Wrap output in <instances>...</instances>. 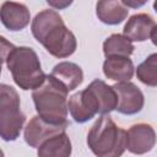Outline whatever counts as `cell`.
Instances as JSON below:
<instances>
[{
	"instance_id": "obj_1",
	"label": "cell",
	"mask_w": 157,
	"mask_h": 157,
	"mask_svg": "<svg viewBox=\"0 0 157 157\" xmlns=\"http://www.w3.org/2000/svg\"><path fill=\"white\" fill-rule=\"evenodd\" d=\"M31 31L36 40L58 59L72 55L77 48L75 34L65 26L63 17L55 10L38 12L32 20Z\"/></svg>"
},
{
	"instance_id": "obj_2",
	"label": "cell",
	"mask_w": 157,
	"mask_h": 157,
	"mask_svg": "<svg viewBox=\"0 0 157 157\" xmlns=\"http://www.w3.org/2000/svg\"><path fill=\"white\" fill-rule=\"evenodd\" d=\"M87 145L96 157H121L126 150V131L109 115H101L87 134Z\"/></svg>"
},
{
	"instance_id": "obj_3",
	"label": "cell",
	"mask_w": 157,
	"mask_h": 157,
	"mask_svg": "<svg viewBox=\"0 0 157 157\" xmlns=\"http://www.w3.org/2000/svg\"><path fill=\"white\" fill-rule=\"evenodd\" d=\"M67 91L49 75L40 87L32 92L38 117L50 124H67Z\"/></svg>"
},
{
	"instance_id": "obj_4",
	"label": "cell",
	"mask_w": 157,
	"mask_h": 157,
	"mask_svg": "<svg viewBox=\"0 0 157 157\" xmlns=\"http://www.w3.org/2000/svg\"><path fill=\"white\" fill-rule=\"evenodd\" d=\"M6 65L15 83L25 91H34L45 81L39 58L29 47H16L7 56Z\"/></svg>"
},
{
	"instance_id": "obj_5",
	"label": "cell",
	"mask_w": 157,
	"mask_h": 157,
	"mask_svg": "<svg viewBox=\"0 0 157 157\" xmlns=\"http://www.w3.org/2000/svg\"><path fill=\"white\" fill-rule=\"evenodd\" d=\"M112 87L114 88L118 98L115 110L125 115H134L141 112L145 104V97L135 83L130 81L117 82Z\"/></svg>"
},
{
	"instance_id": "obj_6",
	"label": "cell",
	"mask_w": 157,
	"mask_h": 157,
	"mask_svg": "<svg viewBox=\"0 0 157 157\" xmlns=\"http://www.w3.org/2000/svg\"><path fill=\"white\" fill-rule=\"evenodd\" d=\"M67 112L76 123L83 124L94 118L96 114H99V107L92 91L86 87L69 97Z\"/></svg>"
},
{
	"instance_id": "obj_7",
	"label": "cell",
	"mask_w": 157,
	"mask_h": 157,
	"mask_svg": "<svg viewBox=\"0 0 157 157\" xmlns=\"http://www.w3.org/2000/svg\"><path fill=\"white\" fill-rule=\"evenodd\" d=\"M156 32L157 26L155 20L145 12L132 15L124 26L123 36L126 37L130 42H145L152 39L156 43Z\"/></svg>"
},
{
	"instance_id": "obj_8",
	"label": "cell",
	"mask_w": 157,
	"mask_h": 157,
	"mask_svg": "<svg viewBox=\"0 0 157 157\" xmlns=\"http://www.w3.org/2000/svg\"><path fill=\"white\" fill-rule=\"evenodd\" d=\"M66 126H67V124H61V125L50 124V123L40 119L38 115H34L27 123L25 131H23V137H25V141L27 145H29L31 147L38 148L49 137H52L56 134L64 132Z\"/></svg>"
},
{
	"instance_id": "obj_9",
	"label": "cell",
	"mask_w": 157,
	"mask_h": 157,
	"mask_svg": "<svg viewBox=\"0 0 157 157\" xmlns=\"http://www.w3.org/2000/svg\"><path fill=\"white\" fill-rule=\"evenodd\" d=\"M156 144V132L152 125L139 123L130 126L126 131V148L134 155L150 152Z\"/></svg>"
},
{
	"instance_id": "obj_10",
	"label": "cell",
	"mask_w": 157,
	"mask_h": 157,
	"mask_svg": "<svg viewBox=\"0 0 157 157\" xmlns=\"http://www.w3.org/2000/svg\"><path fill=\"white\" fill-rule=\"evenodd\" d=\"M31 13L25 4L5 1L0 6V21L9 31L17 32L26 28L29 23Z\"/></svg>"
},
{
	"instance_id": "obj_11",
	"label": "cell",
	"mask_w": 157,
	"mask_h": 157,
	"mask_svg": "<svg viewBox=\"0 0 157 157\" xmlns=\"http://www.w3.org/2000/svg\"><path fill=\"white\" fill-rule=\"evenodd\" d=\"M49 76L54 78L59 85H61L67 92L77 88L83 81L82 69L71 61H61L56 64Z\"/></svg>"
},
{
	"instance_id": "obj_12",
	"label": "cell",
	"mask_w": 157,
	"mask_h": 157,
	"mask_svg": "<svg viewBox=\"0 0 157 157\" xmlns=\"http://www.w3.org/2000/svg\"><path fill=\"white\" fill-rule=\"evenodd\" d=\"M26 115L20 108L0 110V137L4 141H15L21 134Z\"/></svg>"
},
{
	"instance_id": "obj_13",
	"label": "cell",
	"mask_w": 157,
	"mask_h": 157,
	"mask_svg": "<svg viewBox=\"0 0 157 157\" xmlns=\"http://www.w3.org/2000/svg\"><path fill=\"white\" fill-rule=\"evenodd\" d=\"M128 13L129 9L118 0H102L96 5V15L104 25H119L128 17Z\"/></svg>"
},
{
	"instance_id": "obj_14",
	"label": "cell",
	"mask_w": 157,
	"mask_h": 157,
	"mask_svg": "<svg viewBox=\"0 0 157 157\" xmlns=\"http://www.w3.org/2000/svg\"><path fill=\"white\" fill-rule=\"evenodd\" d=\"M134 71L135 67L130 58L112 56L107 58L103 63V74L105 77L118 82L130 81L134 76Z\"/></svg>"
},
{
	"instance_id": "obj_15",
	"label": "cell",
	"mask_w": 157,
	"mask_h": 157,
	"mask_svg": "<svg viewBox=\"0 0 157 157\" xmlns=\"http://www.w3.org/2000/svg\"><path fill=\"white\" fill-rule=\"evenodd\" d=\"M71 141L67 134L60 132L48 140H45L37 150L38 157H70L71 156Z\"/></svg>"
},
{
	"instance_id": "obj_16",
	"label": "cell",
	"mask_w": 157,
	"mask_h": 157,
	"mask_svg": "<svg viewBox=\"0 0 157 157\" xmlns=\"http://www.w3.org/2000/svg\"><path fill=\"white\" fill-rule=\"evenodd\" d=\"M87 87L92 91L93 96L98 102L101 115H105V114H109L112 110H115L118 98L112 86L107 85L102 80H94Z\"/></svg>"
},
{
	"instance_id": "obj_17",
	"label": "cell",
	"mask_w": 157,
	"mask_h": 157,
	"mask_svg": "<svg viewBox=\"0 0 157 157\" xmlns=\"http://www.w3.org/2000/svg\"><path fill=\"white\" fill-rule=\"evenodd\" d=\"M134 44L123 34L114 33L103 42V53L105 58L123 56L129 58L134 53Z\"/></svg>"
},
{
	"instance_id": "obj_18",
	"label": "cell",
	"mask_w": 157,
	"mask_h": 157,
	"mask_svg": "<svg viewBox=\"0 0 157 157\" xmlns=\"http://www.w3.org/2000/svg\"><path fill=\"white\" fill-rule=\"evenodd\" d=\"M137 78L151 87L157 86V54L152 53L136 67Z\"/></svg>"
},
{
	"instance_id": "obj_19",
	"label": "cell",
	"mask_w": 157,
	"mask_h": 157,
	"mask_svg": "<svg viewBox=\"0 0 157 157\" xmlns=\"http://www.w3.org/2000/svg\"><path fill=\"white\" fill-rule=\"evenodd\" d=\"M21 101L17 91L6 83H0V110L9 108H20Z\"/></svg>"
},
{
	"instance_id": "obj_20",
	"label": "cell",
	"mask_w": 157,
	"mask_h": 157,
	"mask_svg": "<svg viewBox=\"0 0 157 157\" xmlns=\"http://www.w3.org/2000/svg\"><path fill=\"white\" fill-rule=\"evenodd\" d=\"M16 47L10 43L5 37L0 36V63L2 64L4 61H6L7 56L10 55V53L15 49Z\"/></svg>"
},
{
	"instance_id": "obj_21",
	"label": "cell",
	"mask_w": 157,
	"mask_h": 157,
	"mask_svg": "<svg viewBox=\"0 0 157 157\" xmlns=\"http://www.w3.org/2000/svg\"><path fill=\"white\" fill-rule=\"evenodd\" d=\"M48 4L50 6H54L55 9H63V7H66L71 4V1H64V2H58V1H50L48 0Z\"/></svg>"
},
{
	"instance_id": "obj_22",
	"label": "cell",
	"mask_w": 157,
	"mask_h": 157,
	"mask_svg": "<svg viewBox=\"0 0 157 157\" xmlns=\"http://www.w3.org/2000/svg\"><path fill=\"white\" fill-rule=\"evenodd\" d=\"M0 157H5V155H4V152H2L1 148H0Z\"/></svg>"
},
{
	"instance_id": "obj_23",
	"label": "cell",
	"mask_w": 157,
	"mask_h": 157,
	"mask_svg": "<svg viewBox=\"0 0 157 157\" xmlns=\"http://www.w3.org/2000/svg\"><path fill=\"white\" fill-rule=\"evenodd\" d=\"M0 74H1V63H0Z\"/></svg>"
}]
</instances>
